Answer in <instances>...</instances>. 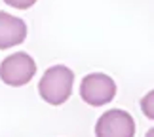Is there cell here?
<instances>
[{"label":"cell","mask_w":154,"mask_h":137,"mask_svg":"<svg viewBox=\"0 0 154 137\" xmlns=\"http://www.w3.org/2000/svg\"><path fill=\"white\" fill-rule=\"evenodd\" d=\"M74 86V73L65 65H53L38 82V92L46 103L50 105H63L69 101Z\"/></svg>","instance_id":"6da1fadb"},{"label":"cell","mask_w":154,"mask_h":137,"mask_svg":"<svg viewBox=\"0 0 154 137\" xmlns=\"http://www.w3.org/2000/svg\"><path fill=\"white\" fill-rule=\"evenodd\" d=\"M34 74H36V63L25 51H15L0 63V80L8 86H25L34 78Z\"/></svg>","instance_id":"7a4b0ae2"},{"label":"cell","mask_w":154,"mask_h":137,"mask_svg":"<svg viewBox=\"0 0 154 137\" xmlns=\"http://www.w3.org/2000/svg\"><path fill=\"white\" fill-rule=\"evenodd\" d=\"M80 95L88 105L91 107H103L110 103L116 95V82L109 74L103 73H91L82 80Z\"/></svg>","instance_id":"3957f363"},{"label":"cell","mask_w":154,"mask_h":137,"mask_svg":"<svg viewBox=\"0 0 154 137\" xmlns=\"http://www.w3.org/2000/svg\"><path fill=\"white\" fill-rule=\"evenodd\" d=\"M97 137H133L135 135V120L128 111L110 109L99 116L95 124Z\"/></svg>","instance_id":"277c9868"},{"label":"cell","mask_w":154,"mask_h":137,"mask_svg":"<svg viewBox=\"0 0 154 137\" xmlns=\"http://www.w3.org/2000/svg\"><path fill=\"white\" fill-rule=\"evenodd\" d=\"M27 38V23L8 11H0V50L19 46Z\"/></svg>","instance_id":"5b68a950"},{"label":"cell","mask_w":154,"mask_h":137,"mask_svg":"<svg viewBox=\"0 0 154 137\" xmlns=\"http://www.w3.org/2000/svg\"><path fill=\"white\" fill-rule=\"evenodd\" d=\"M141 109H143L145 116H149L150 120H154V90L149 92L143 99H141Z\"/></svg>","instance_id":"8992f818"},{"label":"cell","mask_w":154,"mask_h":137,"mask_svg":"<svg viewBox=\"0 0 154 137\" xmlns=\"http://www.w3.org/2000/svg\"><path fill=\"white\" fill-rule=\"evenodd\" d=\"M8 6H11V8H17V10H27L31 8V6H34V2L36 0H4Z\"/></svg>","instance_id":"52a82bcc"},{"label":"cell","mask_w":154,"mask_h":137,"mask_svg":"<svg viewBox=\"0 0 154 137\" xmlns=\"http://www.w3.org/2000/svg\"><path fill=\"white\" fill-rule=\"evenodd\" d=\"M145 137H154V128H150L149 132H146V135H145Z\"/></svg>","instance_id":"ba28073f"}]
</instances>
